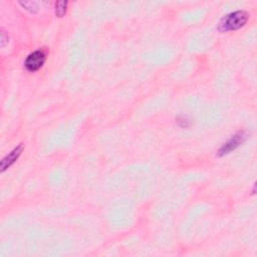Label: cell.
I'll return each instance as SVG.
<instances>
[{
  "label": "cell",
  "mask_w": 257,
  "mask_h": 257,
  "mask_svg": "<svg viewBox=\"0 0 257 257\" xmlns=\"http://www.w3.org/2000/svg\"><path fill=\"white\" fill-rule=\"evenodd\" d=\"M68 2L67 1H59L55 3V14L58 17H63L67 12Z\"/></svg>",
  "instance_id": "cell-5"
},
{
  "label": "cell",
  "mask_w": 257,
  "mask_h": 257,
  "mask_svg": "<svg viewBox=\"0 0 257 257\" xmlns=\"http://www.w3.org/2000/svg\"><path fill=\"white\" fill-rule=\"evenodd\" d=\"M45 60H47V53L42 50H38L32 52L26 57L24 67L28 71L35 72L43 67Z\"/></svg>",
  "instance_id": "cell-2"
},
{
  "label": "cell",
  "mask_w": 257,
  "mask_h": 257,
  "mask_svg": "<svg viewBox=\"0 0 257 257\" xmlns=\"http://www.w3.org/2000/svg\"><path fill=\"white\" fill-rule=\"evenodd\" d=\"M246 139V133L245 132H239L227 142L225 143L219 150V156L227 155L235 149H237L241 144H242Z\"/></svg>",
  "instance_id": "cell-3"
},
{
  "label": "cell",
  "mask_w": 257,
  "mask_h": 257,
  "mask_svg": "<svg viewBox=\"0 0 257 257\" xmlns=\"http://www.w3.org/2000/svg\"><path fill=\"white\" fill-rule=\"evenodd\" d=\"M249 19V14L246 11L238 10L231 12L221 19L219 23V30L222 33L234 32L241 27H243Z\"/></svg>",
  "instance_id": "cell-1"
},
{
  "label": "cell",
  "mask_w": 257,
  "mask_h": 257,
  "mask_svg": "<svg viewBox=\"0 0 257 257\" xmlns=\"http://www.w3.org/2000/svg\"><path fill=\"white\" fill-rule=\"evenodd\" d=\"M20 4L25 8V9H28L32 12H35L37 10V6H36V3L34 2H20Z\"/></svg>",
  "instance_id": "cell-6"
},
{
  "label": "cell",
  "mask_w": 257,
  "mask_h": 257,
  "mask_svg": "<svg viewBox=\"0 0 257 257\" xmlns=\"http://www.w3.org/2000/svg\"><path fill=\"white\" fill-rule=\"evenodd\" d=\"M23 150H24V146L22 144H20L17 148H14L10 153H8V155H6L2 159L1 164H0V167H1V172H4L6 169H8L10 167L11 165H13L15 163V161H17V159L20 157L21 153L23 152Z\"/></svg>",
  "instance_id": "cell-4"
},
{
  "label": "cell",
  "mask_w": 257,
  "mask_h": 257,
  "mask_svg": "<svg viewBox=\"0 0 257 257\" xmlns=\"http://www.w3.org/2000/svg\"><path fill=\"white\" fill-rule=\"evenodd\" d=\"M7 42H8V41H7L6 38H5V33L2 30V33H1V47L4 48V47H5V44H6Z\"/></svg>",
  "instance_id": "cell-7"
}]
</instances>
